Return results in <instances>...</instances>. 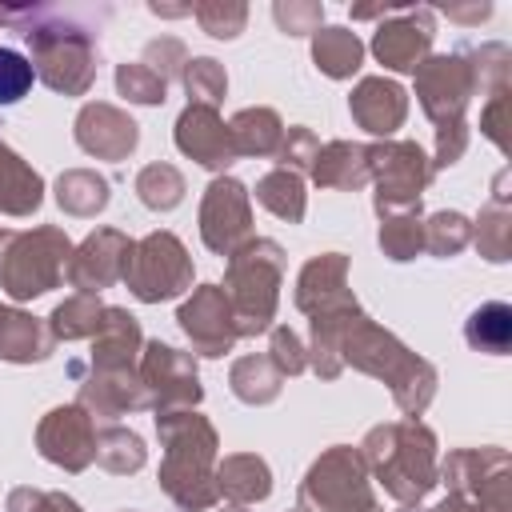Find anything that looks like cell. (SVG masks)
I'll use <instances>...</instances> for the list:
<instances>
[{"mask_svg":"<svg viewBox=\"0 0 512 512\" xmlns=\"http://www.w3.org/2000/svg\"><path fill=\"white\" fill-rule=\"evenodd\" d=\"M64 256H68V240L60 232H52V228L8 236V248L0 256V284H4V292H12L16 300L48 292L60 280Z\"/></svg>","mask_w":512,"mask_h":512,"instance_id":"1","label":"cell"},{"mask_svg":"<svg viewBox=\"0 0 512 512\" xmlns=\"http://www.w3.org/2000/svg\"><path fill=\"white\" fill-rule=\"evenodd\" d=\"M276 280H280V248L268 240H256L240 260L232 264L236 304H240V328L236 332H260L276 304Z\"/></svg>","mask_w":512,"mask_h":512,"instance_id":"2","label":"cell"},{"mask_svg":"<svg viewBox=\"0 0 512 512\" xmlns=\"http://www.w3.org/2000/svg\"><path fill=\"white\" fill-rule=\"evenodd\" d=\"M124 276H128V284H132V292H136L140 300L176 296V292L188 284L184 248H180L176 236H168V232L148 236L140 248H132L128 264H124Z\"/></svg>","mask_w":512,"mask_h":512,"instance_id":"3","label":"cell"},{"mask_svg":"<svg viewBox=\"0 0 512 512\" xmlns=\"http://www.w3.org/2000/svg\"><path fill=\"white\" fill-rule=\"evenodd\" d=\"M304 504H312L316 512H372L376 508L364 488L360 464L348 452H332L308 472Z\"/></svg>","mask_w":512,"mask_h":512,"instance_id":"4","label":"cell"},{"mask_svg":"<svg viewBox=\"0 0 512 512\" xmlns=\"http://www.w3.org/2000/svg\"><path fill=\"white\" fill-rule=\"evenodd\" d=\"M204 240L208 248L216 252H232L236 240L248 236V200H244V188L236 180H216L208 188V200H204Z\"/></svg>","mask_w":512,"mask_h":512,"instance_id":"5","label":"cell"},{"mask_svg":"<svg viewBox=\"0 0 512 512\" xmlns=\"http://www.w3.org/2000/svg\"><path fill=\"white\" fill-rule=\"evenodd\" d=\"M40 452L64 468H84L96 456V440L88 428V416L80 408H56L40 424Z\"/></svg>","mask_w":512,"mask_h":512,"instance_id":"6","label":"cell"},{"mask_svg":"<svg viewBox=\"0 0 512 512\" xmlns=\"http://www.w3.org/2000/svg\"><path fill=\"white\" fill-rule=\"evenodd\" d=\"M176 144L192 156V160H200V164H208V168H224L228 160H232V152H236V144H232V132L212 116V108H204V104H192L184 116H180V124H176Z\"/></svg>","mask_w":512,"mask_h":512,"instance_id":"7","label":"cell"},{"mask_svg":"<svg viewBox=\"0 0 512 512\" xmlns=\"http://www.w3.org/2000/svg\"><path fill=\"white\" fill-rule=\"evenodd\" d=\"M180 324H184V332L208 352V356H220L228 344H232V336H236V328L228 324V304H224V296H220V288H200L184 308H180Z\"/></svg>","mask_w":512,"mask_h":512,"instance_id":"8","label":"cell"},{"mask_svg":"<svg viewBox=\"0 0 512 512\" xmlns=\"http://www.w3.org/2000/svg\"><path fill=\"white\" fill-rule=\"evenodd\" d=\"M76 136L96 156H124L136 144V124L108 104H88L76 120Z\"/></svg>","mask_w":512,"mask_h":512,"instance_id":"9","label":"cell"},{"mask_svg":"<svg viewBox=\"0 0 512 512\" xmlns=\"http://www.w3.org/2000/svg\"><path fill=\"white\" fill-rule=\"evenodd\" d=\"M128 256H132V244H124L116 232H100V236H92V240L80 248L76 264H72V280L100 288V284H108L112 276L124 272Z\"/></svg>","mask_w":512,"mask_h":512,"instance_id":"10","label":"cell"},{"mask_svg":"<svg viewBox=\"0 0 512 512\" xmlns=\"http://www.w3.org/2000/svg\"><path fill=\"white\" fill-rule=\"evenodd\" d=\"M352 112L368 132H392L404 116V92L388 80H364L352 96Z\"/></svg>","mask_w":512,"mask_h":512,"instance_id":"11","label":"cell"},{"mask_svg":"<svg viewBox=\"0 0 512 512\" xmlns=\"http://www.w3.org/2000/svg\"><path fill=\"white\" fill-rule=\"evenodd\" d=\"M148 380H164V400H196V368L192 360H184L176 348L164 344H148V364H144Z\"/></svg>","mask_w":512,"mask_h":512,"instance_id":"12","label":"cell"},{"mask_svg":"<svg viewBox=\"0 0 512 512\" xmlns=\"http://www.w3.org/2000/svg\"><path fill=\"white\" fill-rule=\"evenodd\" d=\"M36 204H40V176L28 172L20 164V156H12L0 144V208L12 212V216H24Z\"/></svg>","mask_w":512,"mask_h":512,"instance_id":"13","label":"cell"},{"mask_svg":"<svg viewBox=\"0 0 512 512\" xmlns=\"http://www.w3.org/2000/svg\"><path fill=\"white\" fill-rule=\"evenodd\" d=\"M0 356L4 360H40L48 356V340L24 312H8L0 324Z\"/></svg>","mask_w":512,"mask_h":512,"instance_id":"14","label":"cell"},{"mask_svg":"<svg viewBox=\"0 0 512 512\" xmlns=\"http://www.w3.org/2000/svg\"><path fill=\"white\" fill-rule=\"evenodd\" d=\"M220 492L232 500H260L268 496V468L256 456H232L220 468Z\"/></svg>","mask_w":512,"mask_h":512,"instance_id":"15","label":"cell"},{"mask_svg":"<svg viewBox=\"0 0 512 512\" xmlns=\"http://www.w3.org/2000/svg\"><path fill=\"white\" fill-rule=\"evenodd\" d=\"M424 44H428V32L416 36V24H388L376 32L372 48L388 68H416V56Z\"/></svg>","mask_w":512,"mask_h":512,"instance_id":"16","label":"cell"},{"mask_svg":"<svg viewBox=\"0 0 512 512\" xmlns=\"http://www.w3.org/2000/svg\"><path fill=\"white\" fill-rule=\"evenodd\" d=\"M316 64L328 76H348L360 64V40L348 28H320L316 32Z\"/></svg>","mask_w":512,"mask_h":512,"instance_id":"17","label":"cell"},{"mask_svg":"<svg viewBox=\"0 0 512 512\" xmlns=\"http://www.w3.org/2000/svg\"><path fill=\"white\" fill-rule=\"evenodd\" d=\"M228 132H232L236 152H272V144L280 140V120H276L268 108H260V112H240Z\"/></svg>","mask_w":512,"mask_h":512,"instance_id":"18","label":"cell"},{"mask_svg":"<svg viewBox=\"0 0 512 512\" xmlns=\"http://www.w3.org/2000/svg\"><path fill=\"white\" fill-rule=\"evenodd\" d=\"M256 196H260L276 216H284V220H300V216H304V188H300V180H296L292 172H272V176H264L260 188H256Z\"/></svg>","mask_w":512,"mask_h":512,"instance_id":"19","label":"cell"},{"mask_svg":"<svg viewBox=\"0 0 512 512\" xmlns=\"http://www.w3.org/2000/svg\"><path fill=\"white\" fill-rule=\"evenodd\" d=\"M104 200H108V184L100 176H92V172H68L60 180V204L80 212V216L104 208Z\"/></svg>","mask_w":512,"mask_h":512,"instance_id":"20","label":"cell"},{"mask_svg":"<svg viewBox=\"0 0 512 512\" xmlns=\"http://www.w3.org/2000/svg\"><path fill=\"white\" fill-rule=\"evenodd\" d=\"M136 188H140V200H144L148 208H172V204L180 200V192H184L176 168H168V164H152V168H144Z\"/></svg>","mask_w":512,"mask_h":512,"instance_id":"21","label":"cell"},{"mask_svg":"<svg viewBox=\"0 0 512 512\" xmlns=\"http://www.w3.org/2000/svg\"><path fill=\"white\" fill-rule=\"evenodd\" d=\"M116 84H120V92L128 100H140V104H160L164 100V76H156V72H148L140 64H124L116 72Z\"/></svg>","mask_w":512,"mask_h":512,"instance_id":"22","label":"cell"},{"mask_svg":"<svg viewBox=\"0 0 512 512\" xmlns=\"http://www.w3.org/2000/svg\"><path fill=\"white\" fill-rule=\"evenodd\" d=\"M28 88H32V64L20 52L0 48V104H16Z\"/></svg>","mask_w":512,"mask_h":512,"instance_id":"23","label":"cell"},{"mask_svg":"<svg viewBox=\"0 0 512 512\" xmlns=\"http://www.w3.org/2000/svg\"><path fill=\"white\" fill-rule=\"evenodd\" d=\"M232 384L244 400H272L276 396V376H268L264 360H240L232 372Z\"/></svg>","mask_w":512,"mask_h":512,"instance_id":"24","label":"cell"},{"mask_svg":"<svg viewBox=\"0 0 512 512\" xmlns=\"http://www.w3.org/2000/svg\"><path fill=\"white\" fill-rule=\"evenodd\" d=\"M188 92L204 104V108H212L220 96H224V72L216 68V60H192V68H188Z\"/></svg>","mask_w":512,"mask_h":512,"instance_id":"25","label":"cell"},{"mask_svg":"<svg viewBox=\"0 0 512 512\" xmlns=\"http://www.w3.org/2000/svg\"><path fill=\"white\" fill-rule=\"evenodd\" d=\"M12 512H76V504L64 500V496H48V492H28V488H20V492H12Z\"/></svg>","mask_w":512,"mask_h":512,"instance_id":"26","label":"cell"},{"mask_svg":"<svg viewBox=\"0 0 512 512\" xmlns=\"http://www.w3.org/2000/svg\"><path fill=\"white\" fill-rule=\"evenodd\" d=\"M196 16L212 36H236V28L244 24V8H228V12L224 8H200Z\"/></svg>","mask_w":512,"mask_h":512,"instance_id":"27","label":"cell"},{"mask_svg":"<svg viewBox=\"0 0 512 512\" xmlns=\"http://www.w3.org/2000/svg\"><path fill=\"white\" fill-rule=\"evenodd\" d=\"M272 356H276V364H280L284 372H300V368H304L300 344H296V336H292L288 328H276V336H272Z\"/></svg>","mask_w":512,"mask_h":512,"instance_id":"28","label":"cell"},{"mask_svg":"<svg viewBox=\"0 0 512 512\" xmlns=\"http://www.w3.org/2000/svg\"><path fill=\"white\" fill-rule=\"evenodd\" d=\"M320 8H276V20L288 24V32H308L304 20H316Z\"/></svg>","mask_w":512,"mask_h":512,"instance_id":"29","label":"cell"},{"mask_svg":"<svg viewBox=\"0 0 512 512\" xmlns=\"http://www.w3.org/2000/svg\"><path fill=\"white\" fill-rule=\"evenodd\" d=\"M4 316H8V312H4V308H0V324H4Z\"/></svg>","mask_w":512,"mask_h":512,"instance_id":"30","label":"cell"}]
</instances>
